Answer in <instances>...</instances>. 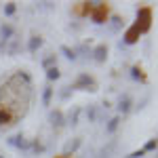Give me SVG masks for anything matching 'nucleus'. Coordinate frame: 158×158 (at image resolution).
I'll return each mask as SVG.
<instances>
[{
  "label": "nucleus",
  "instance_id": "nucleus-13",
  "mask_svg": "<svg viewBox=\"0 0 158 158\" xmlns=\"http://www.w3.org/2000/svg\"><path fill=\"white\" fill-rule=\"evenodd\" d=\"M118 122H120V118H118V116L110 118V120H108V127H106V131H108V133H114V131L118 129Z\"/></svg>",
  "mask_w": 158,
  "mask_h": 158
},
{
  "label": "nucleus",
  "instance_id": "nucleus-4",
  "mask_svg": "<svg viewBox=\"0 0 158 158\" xmlns=\"http://www.w3.org/2000/svg\"><path fill=\"white\" fill-rule=\"evenodd\" d=\"M49 122L55 127V129H61V127L65 124V116H63V112H61V110H51Z\"/></svg>",
  "mask_w": 158,
  "mask_h": 158
},
{
  "label": "nucleus",
  "instance_id": "nucleus-14",
  "mask_svg": "<svg viewBox=\"0 0 158 158\" xmlns=\"http://www.w3.org/2000/svg\"><path fill=\"white\" fill-rule=\"evenodd\" d=\"M51 97H53V89H51V86H44V91H42V103H44V106H49Z\"/></svg>",
  "mask_w": 158,
  "mask_h": 158
},
{
  "label": "nucleus",
  "instance_id": "nucleus-12",
  "mask_svg": "<svg viewBox=\"0 0 158 158\" xmlns=\"http://www.w3.org/2000/svg\"><path fill=\"white\" fill-rule=\"evenodd\" d=\"M59 76H61V72H59L57 65H53V68L47 70V78H49V80H59Z\"/></svg>",
  "mask_w": 158,
  "mask_h": 158
},
{
  "label": "nucleus",
  "instance_id": "nucleus-3",
  "mask_svg": "<svg viewBox=\"0 0 158 158\" xmlns=\"http://www.w3.org/2000/svg\"><path fill=\"white\" fill-rule=\"evenodd\" d=\"M6 143H9L11 148H17V150H23V152H27V150H30V143H32V141H27L23 135H15V137H11V139H9Z\"/></svg>",
  "mask_w": 158,
  "mask_h": 158
},
{
  "label": "nucleus",
  "instance_id": "nucleus-15",
  "mask_svg": "<svg viewBox=\"0 0 158 158\" xmlns=\"http://www.w3.org/2000/svg\"><path fill=\"white\" fill-rule=\"evenodd\" d=\"M11 40H13V38H11ZM19 47H21V44H19V40L15 38V40H13L11 44H9V49H6V51H9V55H17V51H19Z\"/></svg>",
  "mask_w": 158,
  "mask_h": 158
},
{
  "label": "nucleus",
  "instance_id": "nucleus-21",
  "mask_svg": "<svg viewBox=\"0 0 158 158\" xmlns=\"http://www.w3.org/2000/svg\"><path fill=\"white\" fill-rule=\"evenodd\" d=\"M143 154H146L143 150H137V152H133V154H129V156H127V158H141V156H143Z\"/></svg>",
  "mask_w": 158,
  "mask_h": 158
},
{
  "label": "nucleus",
  "instance_id": "nucleus-11",
  "mask_svg": "<svg viewBox=\"0 0 158 158\" xmlns=\"http://www.w3.org/2000/svg\"><path fill=\"white\" fill-rule=\"evenodd\" d=\"M108 25H110V32H114V34H116V32H118V30L122 27V19L114 15V17H112V19L108 21Z\"/></svg>",
  "mask_w": 158,
  "mask_h": 158
},
{
  "label": "nucleus",
  "instance_id": "nucleus-5",
  "mask_svg": "<svg viewBox=\"0 0 158 158\" xmlns=\"http://www.w3.org/2000/svg\"><path fill=\"white\" fill-rule=\"evenodd\" d=\"M139 36H141V32H139V27L133 23L129 30H127V34H124V42H127V44H135Z\"/></svg>",
  "mask_w": 158,
  "mask_h": 158
},
{
  "label": "nucleus",
  "instance_id": "nucleus-10",
  "mask_svg": "<svg viewBox=\"0 0 158 158\" xmlns=\"http://www.w3.org/2000/svg\"><path fill=\"white\" fill-rule=\"evenodd\" d=\"M78 118H80V108H72L70 110V114H68V118H65V122H70V124H78Z\"/></svg>",
  "mask_w": 158,
  "mask_h": 158
},
{
  "label": "nucleus",
  "instance_id": "nucleus-9",
  "mask_svg": "<svg viewBox=\"0 0 158 158\" xmlns=\"http://www.w3.org/2000/svg\"><path fill=\"white\" fill-rule=\"evenodd\" d=\"M131 106H133V101H131V97H129V95L120 97V101H118V110H120L122 114H124V112H129V110H131Z\"/></svg>",
  "mask_w": 158,
  "mask_h": 158
},
{
  "label": "nucleus",
  "instance_id": "nucleus-6",
  "mask_svg": "<svg viewBox=\"0 0 158 158\" xmlns=\"http://www.w3.org/2000/svg\"><path fill=\"white\" fill-rule=\"evenodd\" d=\"M80 143H82V139H80V137H74V139H70V141H65V146H63V154H65V156L74 154V152L80 148Z\"/></svg>",
  "mask_w": 158,
  "mask_h": 158
},
{
  "label": "nucleus",
  "instance_id": "nucleus-16",
  "mask_svg": "<svg viewBox=\"0 0 158 158\" xmlns=\"http://www.w3.org/2000/svg\"><path fill=\"white\" fill-rule=\"evenodd\" d=\"M61 53H63V55H65V57H68L70 61H74V59H76V51H74V49H70V47H61Z\"/></svg>",
  "mask_w": 158,
  "mask_h": 158
},
{
  "label": "nucleus",
  "instance_id": "nucleus-18",
  "mask_svg": "<svg viewBox=\"0 0 158 158\" xmlns=\"http://www.w3.org/2000/svg\"><path fill=\"white\" fill-rule=\"evenodd\" d=\"M156 146H158L156 139H150V141H148V143L141 148V150H143V152H152V150H156Z\"/></svg>",
  "mask_w": 158,
  "mask_h": 158
},
{
  "label": "nucleus",
  "instance_id": "nucleus-20",
  "mask_svg": "<svg viewBox=\"0 0 158 158\" xmlns=\"http://www.w3.org/2000/svg\"><path fill=\"white\" fill-rule=\"evenodd\" d=\"M86 118H89V120H91V122H93V120H95V118H97V110L93 108V106H91V108L86 110Z\"/></svg>",
  "mask_w": 158,
  "mask_h": 158
},
{
  "label": "nucleus",
  "instance_id": "nucleus-1",
  "mask_svg": "<svg viewBox=\"0 0 158 158\" xmlns=\"http://www.w3.org/2000/svg\"><path fill=\"white\" fill-rule=\"evenodd\" d=\"M150 21H152V13L148 11V9H139V13H137V21H135V25L139 27V32H141V34L150 30Z\"/></svg>",
  "mask_w": 158,
  "mask_h": 158
},
{
  "label": "nucleus",
  "instance_id": "nucleus-24",
  "mask_svg": "<svg viewBox=\"0 0 158 158\" xmlns=\"http://www.w3.org/2000/svg\"><path fill=\"white\" fill-rule=\"evenodd\" d=\"M0 158H4V156H0Z\"/></svg>",
  "mask_w": 158,
  "mask_h": 158
},
{
  "label": "nucleus",
  "instance_id": "nucleus-22",
  "mask_svg": "<svg viewBox=\"0 0 158 158\" xmlns=\"http://www.w3.org/2000/svg\"><path fill=\"white\" fill-rule=\"evenodd\" d=\"M9 122V114L6 112H0V124H6Z\"/></svg>",
  "mask_w": 158,
  "mask_h": 158
},
{
  "label": "nucleus",
  "instance_id": "nucleus-23",
  "mask_svg": "<svg viewBox=\"0 0 158 158\" xmlns=\"http://www.w3.org/2000/svg\"><path fill=\"white\" fill-rule=\"evenodd\" d=\"M133 78H141V74H139V68H133Z\"/></svg>",
  "mask_w": 158,
  "mask_h": 158
},
{
  "label": "nucleus",
  "instance_id": "nucleus-19",
  "mask_svg": "<svg viewBox=\"0 0 158 158\" xmlns=\"http://www.w3.org/2000/svg\"><path fill=\"white\" fill-rule=\"evenodd\" d=\"M15 9H17V6H15V2H6V4H4V15H9V17H11L13 13H15Z\"/></svg>",
  "mask_w": 158,
  "mask_h": 158
},
{
  "label": "nucleus",
  "instance_id": "nucleus-8",
  "mask_svg": "<svg viewBox=\"0 0 158 158\" xmlns=\"http://www.w3.org/2000/svg\"><path fill=\"white\" fill-rule=\"evenodd\" d=\"M40 47H42V38H40V36H32V38H30V42H27L30 53H36Z\"/></svg>",
  "mask_w": 158,
  "mask_h": 158
},
{
  "label": "nucleus",
  "instance_id": "nucleus-7",
  "mask_svg": "<svg viewBox=\"0 0 158 158\" xmlns=\"http://www.w3.org/2000/svg\"><path fill=\"white\" fill-rule=\"evenodd\" d=\"M93 59L97 61V63H103V61L108 59V47L106 44H99L93 49Z\"/></svg>",
  "mask_w": 158,
  "mask_h": 158
},
{
  "label": "nucleus",
  "instance_id": "nucleus-17",
  "mask_svg": "<svg viewBox=\"0 0 158 158\" xmlns=\"http://www.w3.org/2000/svg\"><path fill=\"white\" fill-rule=\"evenodd\" d=\"M55 61H57V55H49V57H47V59L42 61V65H44V68H47V70H49V68H53V65H57V63H55Z\"/></svg>",
  "mask_w": 158,
  "mask_h": 158
},
{
  "label": "nucleus",
  "instance_id": "nucleus-2",
  "mask_svg": "<svg viewBox=\"0 0 158 158\" xmlns=\"http://www.w3.org/2000/svg\"><path fill=\"white\" fill-rule=\"evenodd\" d=\"M95 80L91 78V76H86V74H80L78 76V80L74 82V89H80V91H95Z\"/></svg>",
  "mask_w": 158,
  "mask_h": 158
}]
</instances>
